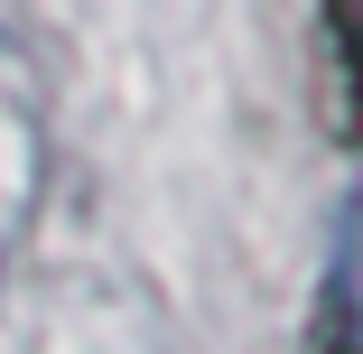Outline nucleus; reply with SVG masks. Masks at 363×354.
Wrapping results in <instances>:
<instances>
[{
    "mask_svg": "<svg viewBox=\"0 0 363 354\" xmlns=\"http://www.w3.org/2000/svg\"><path fill=\"white\" fill-rule=\"evenodd\" d=\"M354 0H317V131L326 150H354V47H345Z\"/></svg>",
    "mask_w": 363,
    "mask_h": 354,
    "instance_id": "nucleus-1",
    "label": "nucleus"
},
{
    "mask_svg": "<svg viewBox=\"0 0 363 354\" xmlns=\"http://www.w3.org/2000/svg\"><path fill=\"white\" fill-rule=\"evenodd\" d=\"M308 354H363V345H354V243H345V233H335V252H326V280H317Z\"/></svg>",
    "mask_w": 363,
    "mask_h": 354,
    "instance_id": "nucleus-2",
    "label": "nucleus"
}]
</instances>
